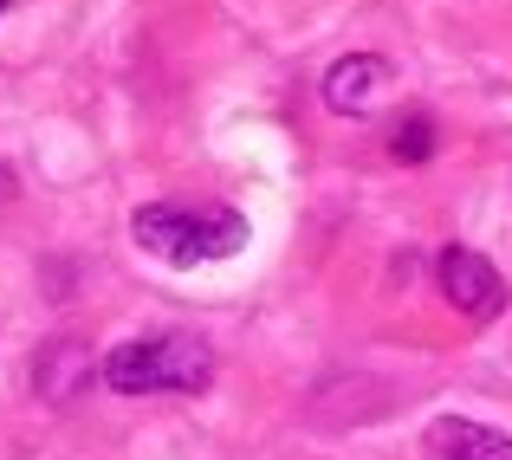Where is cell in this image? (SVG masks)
<instances>
[{
  "label": "cell",
  "mask_w": 512,
  "mask_h": 460,
  "mask_svg": "<svg viewBox=\"0 0 512 460\" xmlns=\"http://www.w3.org/2000/svg\"><path fill=\"white\" fill-rule=\"evenodd\" d=\"M130 240L169 266H208V260H234L253 240V227L227 201H150V208L130 214Z\"/></svg>",
  "instance_id": "6da1fadb"
},
{
  "label": "cell",
  "mask_w": 512,
  "mask_h": 460,
  "mask_svg": "<svg viewBox=\"0 0 512 460\" xmlns=\"http://www.w3.org/2000/svg\"><path fill=\"white\" fill-rule=\"evenodd\" d=\"M214 383V344L195 331L130 337L104 357V389L117 396H201Z\"/></svg>",
  "instance_id": "7a4b0ae2"
},
{
  "label": "cell",
  "mask_w": 512,
  "mask_h": 460,
  "mask_svg": "<svg viewBox=\"0 0 512 460\" xmlns=\"http://www.w3.org/2000/svg\"><path fill=\"white\" fill-rule=\"evenodd\" d=\"M435 279H441V299L461 311V318H493V311L506 305L500 266H493L487 253H474V247H448L435 260Z\"/></svg>",
  "instance_id": "3957f363"
},
{
  "label": "cell",
  "mask_w": 512,
  "mask_h": 460,
  "mask_svg": "<svg viewBox=\"0 0 512 460\" xmlns=\"http://www.w3.org/2000/svg\"><path fill=\"white\" fill-rule=\"evenodd\" d=\"M91 383H104V363L91 357V344L78 337H46L33 357V396L52 402V409H72Z\"/></svg>",
  "instance_id": "277c9868"
},
{
  "label": "cell",
  "mask_w": 512,
  "mask_h": 460,
  "mask_svg": "<svg viewBox=\"0 0 512 460\" xmlns=\"http://www.w3.org/2000/svg\"><path fill=\"white\" fill-rule=\"evenodd\" d=\"M422 460H512V435L467 415H435L422 435Z\"/></svg>",
  "instance_id": "5b68a950"
},
{
  "label": "cell",
  "mask_w": 512,
  "mask_h": 460,
  "mask_svg": "<svg viewBox=\"0 0 512 460\" xmlns=\"http://www.w3.org/2000/svg\"><path fill=\"white\" fill-rule=\"evenodd\" d=\"M383 78H389V59H376V52H350V59H338L325 72V104L338 117H357V111H370V98H376Z\"/></svg>",
  "instance_id": "8992f818"
},
{
  "label": "cell",
  "mask_w": 512,
  "mask_h": 460,
  "mask_svg": "<svg viewBox=\"0 0 512 460\" xmlns=\"http://www.w3.org/2000/svg\"><path fill=\"white\" fill-rule=\"evenodd\" d=\"M389 156H396V162H428V156H435V117H428V111L396 117V130H389Z\"/></svg>",
  "instance_id": "52a82bcc"
},
{
  "label": "cell",
  "mask_w": 512,
  "mask_h": 460,
  "mask_svg": "<svg viewBox=\"0 0 512 460\" xmlns=\"http://www.w3.org/2000/svg\"><path fill=\"white\" fill-rule=\"evenodd\" d=\"M0 7H7V0H0Z\"/></svg>",
  "instance_id": "ba28073f"
}]
</instances>
